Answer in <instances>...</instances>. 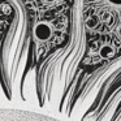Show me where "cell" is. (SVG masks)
Wrapping results in <instances>:
<instances>
[{"mask_svg": "<svg viewBox=\"0 0 121 121\" xmlns=\"http://www.w3.org/2000/svg\"><path fill=\"white\" fill-rule=\"evenodd\" d=\"M87 26L90 27V29H94L95 26H96V21H95V20H89V21H87Z\"/></svg>", "mask_w": 121, "mask_h": 121, "instance_id": "cell-5", "label": "cell"}, {"mask_svg": "<svg viewBox=\"0 0 121 121\" xmlns=\"http://www.w3.org/2000/svg\"><path fill=\"white\" fill-rule=\"evenodd\" d=\"M117 35L121 38V25H118V27H117Z\"/></svg>", "mask_w": 121, "mask_h": 121, "instance_id": "cell-7", "label": "cell"}, {"mask_svg": "<svg viewBox=\"0 0 121 121\" xmlns=\"http://www.w3.org/2000/svg\"><path fill=\"white\" fill-rule=\"evenodd\" d=\"M34 35L38 40L40 42H46L51 38L52 35V27L47 22H40V24L35 25L34 27Z\"/></svg>", "mask_w": 121, "mask_h": 121, "instance_id": "cell-2", "label": "cell"}, {"mask_svg": "<svg viewBox=\"0 0 121 121\" xmlns=\"http://www.w3.org/2000/svg\"><path fill=\"white\" fill-rule=\"evenodd\" d=\"M44 1H46V3H55L56 0H44Z\"/></svg>", "mask_w": 121, "mask_h": 121, "instance_id": "cell-8", "label": "cell"}, {"mask_svg": "<svg viewBox=\"0 0 121 121\" xmlns=\"http://www.w3.org/2000/svg\"><path fill=\"white\" fill-rule=\"evenodd\" d=\"M0 121H64L52 115L22 108H0Z\"/></svg>", "mask_w": 121, "mask_h": 121, "instance_id": "cell-1", "label": "cell"}, {"mask_svg": "<svg viewBox=\"0 0 121 121\" xmlns=\"http://www.w3.org/2000/svg\"><path fill=\"white\" fill-rule=\"evenodd\" d=\"M115 55V50H113V47H111L109 44H104L100 47L99 50V56L103 59H108L111 57V56Z\"/></svg>", "mask_w": 121, "mask_h": 121, "instance_id": "cell-3", "label": "cell"}, {"mask_svg": "<svg viewBox=\"0 0 121 121\" xmlns=\"http://www.w3.org/2000/svg\"><path fill=\"white\" fill-rule=\"evenodd\" d=\"M109 20H111V14H107V13H105V14H103V16H102V21L108 22Z\"/></svg>", "mask_w": 121, "mask_h": 121, "instance_id": "cell-6", "label": "cell"}, {"mask_svg": "<svg viewBox=\"0 0 121 121\" xmlns=\"http://www.w3.org/2000/svg\"><path fill=\"white\" fill-rule=\"evenodd\" d=\"M107 1L113 7H121V0H107Z\"/></svg>", "mask_w": 121, "mask_h": 121, "instance_id": "cell-4", "label": "cell"}]
</instances>
